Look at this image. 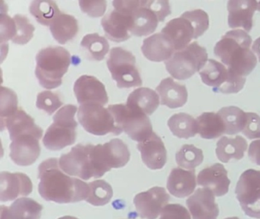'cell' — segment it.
<instances>
[{
	"label": "cell",
	"mask_w": 260,
	"mask_h": 219,
	"mask_svg": "<svg viewBox=\"0 0 260 219\" xmlns=\"http://www.w3.org/2000/svg\"><path fill=\"white\" fill-rule=\"evenodd\" d=\"M196 170L177 167L170 172L167 179V189L170 194L177 198H185L192 194L196 187Z\"/></svg>",
	"instance_id": "cell-23"
},
{
	"label": "cell",
	"mask_w": 260,
	"mask_h": 219,
	"mask_svg": "<svg viewBox=\"0 0 260 219\" xmlns=\"http://www.w3.org/2000/svg\"><path fill=\"white\" fill-rule=\"evenodd\" d=\"M36 59V76L39 84L49 90L60 86L71 65L70 52L61 47H46L39 52Z\"/></svg>",
	"instance_id": "cell-3"
},
{
	"label": "cell",
	"mask_w": 260,
	"mask_h": 219,
	"mask_svg": "<svg viewBox=\"0 0 260 219\" xmlns=\"http://www.w3.org/2000/svg\"><path fill=\"white\" fill-rule=\"evenodd\" d=\"M235 193L245 214L260 218V170H245L237 182Z\"/></svg>",
	"instance_id": "cell-11"
},
{
	"label": "cell",
	"mask_w": 260,
	"mask_h": 219,
	"mask_svg": "<svg viewBox=\"0 0 260 219\" xmlns=\"http://www.w3.org/2000/svg\"><path fill=\"white\" fill-rule=\"evenodd\" d=\"M43 206L34 199H16L9 208L1 206V219H40Z\"/></svg>",
	"instance_id": "cell-25"
},
{
	"label": "cell",
	"mask_w": 260,
	"mask_h": 219,
	"mask_svg": "<svg viewBox=\"0 0 260 219\" xmlns=\"http://www.w3.org/2000/svg\"><path fill=\"white\" fill-rule=\"evenodd\" d=\"M197 184L209 189L215 196H222L228 193L231 180L223 164H214L199 172Z\"/></svg>",
	"instance_id": "cell-19"
},
{
	"label": "cell",
	"mask_w": 260,
	"mask_h": 219,
	"mask_svg": "<svg viewBox=\"0 0 260 219\" xmlns=\"http://www.w3.org/2000/svg\"><path fill=\"white\" fill-rule=\"evenodd\" d=\"M170 199V195L164 187H154L136 195L134 204L142 218L156 219L161 214Z\"/></svg>",
	"instance_id": "cell-13"
},
{
	"label": "cell",
	"mask_w": 260,
	"mask_h": 219,
	"mask_svg": "<svg viewBox=\"0 0 260 219\" xmlns=\"http://www.w3.org/2000/svg\"><path fill=\"white\" fill-rule=\"evenodd\" d=\"M78 119L83 129L92 135H105L112 132L118 135L123 132L117 126L109 110L100 103L80 105Z\"/></svg>",
	"instance_id": "cell-10"
},
{
	"label": "cell",
	"mask_w": 260,
	"mask_h": 219,
	"mask_svg": "<svg viewBox=\"0 0 260 219\" xmlns=\"http://www.w3.org/2000/svg\"><path fill=\"white\" fill-rule=\"evenodd\" d=\"M161 33L167 36L174 45L176 51L183 50L194 39V30L191 22L184 17L174 18L169 21Z\"/></svg>",
	"instance_id": "cell-21"
},
{
	"label": "cell",
	"mask_w": 260,
	"mask_h": 219,
	"mask_svg": "<svg viewBox=\"0 0 260 219\" xmlns=\"http://www.w3.org/2000/svg\"><path fill=\"white\" fill-rule=\"evenodd\" d=\"M215 195L208 188L198 189L186 200V205L193 219H217L218 205Z\"/></svg>",
	"instance_id": "cell-16"
},
{
	"label": "cell",
	"mask_w": 260,
	"mask_h": 219,
	"mask_svg": "<svg viewBox=\"0 0 260 219\" xmlns=\"http://www.w3.org/2000/svg\"><path fill=\"white\" fill-rule=\"evenodd\" d=\"M141 51L149 60L159 62L170 59L176 50L172 41L166 35L158 33L144 39Z\"/></svg>",
	"instance_id": "cell-22"
},
{
	"label": "cell",
	"mask_w": 260,
	"mask_h": 219,
	"mask_svg": "<svg viewBox=\"0 0 260 219\" xmlns=\"http://www.w3.org/2000/svg\"><path fill=\"white\" fill-rule=\"evenodd\" d=\"M225 219H240L239 217H226V218Z\"/></svg>",
	"instance_id": "cell-51"
},
{
	"label": "cell",
	"mask_w": 260,
	"mask_h": 219,
	"mask_svg": "<svg viewBox=\"0 0 260 219\" xmlns=\"http://www.w3.org/2000/svg\"><path fill=\"white\" fill-rule=\"evenodd\" d=\"M199 75L203 83L211 87L216 93L236 94L243 89L246 82V78L235 74L214 59H208Z\"/></svg>",
	"instance_id": "cell-9"
},
{
	"label": "cell",
	"mask_w": 260,
	"mask_h": 219,
	"mask_svg": "<svg viewBox=\"0 0 260 219\" xmlns=\"http://www.w3.org/2000/svg\"><path fill=\"white\" fill-rule=\"evenodd\" d=\"M41 135L34 133H22L12 139L10 145V158L19 166L34 164L40 156Z\"/></svg>",
	"instance_id": "cell-12"
},
{
	"label": "cell",
	"mask_w": 260,
	"mask_h": 219,
	"mask_svg": "<svg viewBox=\"0 0 260 219\" xmlns=\"http://www.w3.org/2000/svg\"><path fill=\"white\" fill-rule=\"evenodd\" d=\"M225 126V134L235 135L243 131L246 122V113L237 106H224L218 111Z\"/></svg>",
	"instance_id": "cell-34"
},
{
	"label": "cell",
	"mask_w": 260,
	"mask_h": 219,
	"mask_svg": "<svg viewBox=\"0 0 260 219\" xmlns=\"http://www.w3.org/2000/svg\"><path fill=\"white\" fill-rule=\"evenodd\" d=\"M81 47L86 50L91 59L102 61L109 51V44L105 36L99 33H89L82 40Z\"/></svg>",
	"instance_id": "cell-36"
},
{
	"label": "cell",
	"mask_w": 260,
	"mask_h": 219,
	"mask_svg": "<svg viewBox=\"0 0 260 219\" xmlns=\"http://www.w3.org/2000/svg\"><path fill=\"white\" fill-rule=\"evenodd\" d=\"M50 30L59 44H65L77 36L78 21L73 15L61 12L50 26Z\"/></svg>",
	"instance_id": "cell-31"
},
{
	"label": "cell",
	"mask_w": 260,
	"mask_h": 219,
	"mask_svg": "<svg viewBox=\"0 0 260 219\" xmlns=\"http://www.w3.org/2000/svg\"><path fill=\"white\" fill-rule=\"evenodd\" d=\"M17 94L14 91L2 86L1 88V107H0V121H4L13 115L19 109Z\"/></svg>",
	"instance_id": "cell-40"
},
{
	"label": "cell",
	"mask_w": 260,
	"mask_h": 219,
	"mask_svg": "<svg viewBox=\"0 0 260 219\" xmlns=\"http://www.w3.org/2000/svg\"><path fill=\"white\" fill-rule=\"evenodd\" d=\"M30 13L42 25L51 26L54 20L61 13L54 1H33L29 6Z\"/></svg>",
	"instance_id": "cell-35"
},
{
	"label": "cell",
	"mask_w": 260,
	"mask_h": 219,
	"mask_svg": "<svg viewBox=\"0 0 260 219\" xmlns=\"http://www.w3.org/2000/svg\"><path fill=\"white\" fill-rule=\"evenodd\" d=\"M168 126L172 133L179 138H191L198 133L196 120L185 113L172 116L169 119Z\"/></svg>",
	"instance_id": "cell-33"
},
{
	"label": "cell",
	"mask_w": 260,
	"mask_h": 219,
	"mask_svg": "<svg viewBox=\"0 0 260 219\" xmlns=\"http://www.w3.org/2000/svg\"><path fill=\"white\" fill-rule=\"evenodd\" d=\"M208 60L206 49L196 41L183 50L175 52L173 56L166 61V68L175 79L185 80L200 71Z\"/></svg>",
	"instance_id": "cell-6"
},
{
	"label": "cell",
	"mask_w": 260,
	"mask_h": 219,
	"mask_svg": "<svg viewBox=\"0 0 260 219\" xmlns=\"http://www.w3.org/2000/svg\"><path fill=\"white\" fill-rule=\"evenodd\" d=\"M112 79L119 88H130L142 85V79L136 66V58L132 52L122 47H113L107 59Z\"/></svg>",
	"instance_id": "cell-8"
},
{
	"label": "cell",
	"mask_w": 260,
	"mask_h": 219,
	"mask_svg": "<svg viewBox=\"0 0 260 219\" xmlns=\"http://www.w3.org/2000/svg\"><path fill=\"white\" fill-rule=\"evenodd\" d=\"M59 164L67 174L84 180L91 178L97 179L105 174L99 163L93 144H77L69 153L61 155Z\"/></svg>",
	"instance_id": "cell-4"
},
{
	"label": "cell",
	"mask_w": 260,
	"mask_h": 219,
	"mask_svg": "<svg viewBox=\"0 0 260 219\" xmlns=\"http://www.w3.org/2000/svg\"><path fill=\"white\" fill-rule=\"evenodd\" d=\"M248 155L252 162L260 166V140H255L251 142Z\"/></svg>",
	"instance_id": "cell-48"
},
{
	"label": "cell",
	"mask_w": 260,
	"mask_h": 219,
	"mask_svg": "<svg viewBox=\"0 0 260 219\" xmlns=\"http://www.w3.org/2000/svg\"><path fill=\"white\" fill-rule=\"evenodd\" d=\"M16 35V24L14 19L2 12L0 19V41L3 44L13 40Z\"/></svg>",
	"instance_id": "cell-44"
},
{
	"label": "cell",
	"mask_w": 260,
	"mask_h": 219,
	"mask_svg": "<svg viewBox=\"0 0 260 219\" xmlns=\"http://www.w3.org/2000/svg\"><path fill=\"white\" fill-rule=\"evenodd\" d=\"M101 24L109 40L116 43L123 42L131 38L132 15L114 9L103 17Z\"/></svg>",
	"instance_id": "cell-17"
},
{
	"label": "cell",
	"mask_w": 260,
	"mask_h": 219,
	"mask_svg": "<svg viewBox=\"0 0 260 219\" xmlns=\"http://www.w3.org/2000/svg\"><path fill=\"white\" fill-rule=\"evenodd\" d=\"M204 155L202 149L193 144H184L176 152V161L179 167L185 169L196 168L203 162Z\"/></svg>",
	"instance_id": "cell-38"
},
{
	"label": "cell",
	"mask_w": 260,
	"mask_h": 219,
	"mask_svg": "<svg viewBox=\"0 0 260 219\" xmlns=\"http://www.w3.org/2000/svg\"><path fill=\"white\" fill-rule=\"evenodd\" d=\"M198 132L202 138L214 139L225 134V126L218 114L205 112L196 119Z\"/></svg>",
	"instance_id": "cell-32"
},
{
	"label": "cell",
	"mask_w": 260,
	"mask_h": 219,
	"mask_svg": "<svg viewBox=\"0 0 260 219\" xmlns=\"http://www.w3.org/2000/svg\"><path fill=\"white\" fill-rule=\"evenodd\" d=\"M79 5L84 13L87 14L92 18H99L104 15L107 7V2L81 0L79 2Z\"/></svg>",
	"instance_id": "cell-45"
},
{
	"label": "cell",
	"mask_w": 260,
	"mask_h": 219,
	"mask_svg": "<svg viewBox=\"0 0 260 219\" xmlns=\"http://www.w3.org/2000/svg\"><path fill=\"white\" fill-rule=\"evenodd\" d=\"M252 38L245 30H230L216 44V56L233 72L242 77L249 76L256 66L257 59L251 50Z\"/></svg>",
	"instance_id": "cell-2"
},
{
	"label": "cell",
	"mask_w": 260,
	"mask_h": 219,
	"mask_svg": "<svg viewBox=\"0 0 260 219\" xmlns=\"http://www.w3.org/2000/svg\"><path fill=\"white\" fill-rule=\"evenodd\" d=\"M242 132L249 139L260 138V116L255 113H246V122Z\"/></svg>",
	"instance_id": "cell-43"
},
{
	"label": "cell",
	"mask_w": 260,
	"mask_h": 219,
	"mask_svg": "<svg viewBox=\"0 0 260 219\" xmlns=\"http://www.w3.org/2000/svg\"><path fill=\"white\" fill-rule=\"evenodd\" d=\"M1 128L4 130L5 128L8 129L10 139L22 133H34L43 135L42 128L35 123V120L28 115L22 108H19L13 115L1 121Z\"/></svg>",
	"instance_id": "cell-26"
},
{
	"label": "cell",
	"mask_w": 260,
	"mask_h": 219,
	"mask_svg": "<svg viewBox=\"0 0 260 219\" xmlns=\"http://www.w3.org/2000/svg\"><path fill=\"white\" fill-rule=\"evenodd\" d=\"M228 24L231 28L243 27L246 32L252 27V17L260 11V2L253 0H232L228 3Z\"/></svg>",
	"instance_id": "cell-18"
},
{
	"label": "cell",
	"mask_w": 260,
	"mask_h": 219,
	"mask_svg": "<svg viewBox=\"0 0 260 219\" xmlns=\"http://www.w3.org/2000/svg\"><path fill=\"white\" fill-rule=\"evenodd\" d=\"M144 4L149 9H151L159 19V22H162L168 15L171 14L170 3L162 0H143Z\"/></svg>",
	"instance_id": "cell-47"
},
{
	"label": "cell",
	"mask_w": 260,
	"mask_h": 219,
	"mask_svg": "<svg viewBox=\"0 0 260 219\" xmlns=\"http://www.w3.org/2000/svg\"><path fill=\"white\" fill-rule=\"evenodd\" d=\"M13 19L16 24V35L12 41L14 44L20 45L28 44L34 36L36 27L24 15H16L13 17Z\"/></svg>",
	"instance_id": "cell-39"
},
{
	"label": "cell",
	"mask_w": 260,
	"mask_h": 219,
	"mask_svg": "<svg viewBox=\"0 0 260 219\" xmlns=\"http://www.w3.org/2000/svg\"><path fill=\"white\" fill-rule=\"evenodd\" d=\"M103 158L110 170L124 167L130 161L128 146L119 138H114L103 144Z\"/></svg>",
	"instance_id": "cell-30"
},
{
	"label": "cell",
	"mask_w": 260,
	"mask_h": 219,
	"mask_svg": "<svg viewBox=\"0 0 260 219\" xmlns=\"http://www.w3.org/2000/svg\"><path fill=\"white\" fill-rule=\"evenodd\" d=\"M89 193L86 201L94 206H103L110 202L113 196L112 186L103 179L92 181L88 184Z\"/></svg>",
	"instance_id": "cell-37"
},
{
	"label": "cell",
	"mask_w": 260,
	"mask_h": 219,
	"mask_svg": "<svg viewBox=\"0 0 260 219\" xmlns=\"http://www.w3.org/2000/svg\"><path fill=\"white\" fill-rule=\"evenodd\" d=\"M58 219H78L77 217H73V216H63V217H59Z\"/></svg>",
	"instance_id": "cell-50"
},
{
	"label": "cell",
	"mask_w": 260,
	"mask_h": 219,
	"mask_svg": "<svg viewBox=\"0 0 260 219\" xmlns=\"http://www.w3.org/2000/svg\"><path fill=\"white\" fill-rule=\"evenodd\" d=\"M108 109L115 119L117 126L134 141L141 142L153 134V126L148 116L127 104L109 105Z\"/></svg>",
	"instance_id": "cell-7"
},
{
	"label": "cell",
	"mask_w": 260,
	"mask_h": 219,
	"mask_svg": "<svg viewBox=\"0 0 260 219\" xmlns=\"http://www.w3.org/2000/svg\"><path fill=\"white\" fill-rule=\"evenodd\" d=\"M252 49V51L255 52V54L258 56V61L260 62V38L254 41Z\"/></svg>",
	"instance_id": "cell-49"
},
{
	"label": "cell",
	"mask_w": 260,
	"mask_h": 219,
	"mask_svg": "<svg viewBox=\"0 0 260 219\" xmlns=\"http://www.w3.org/2000/svg\"><path fill=\"white\" fill-rule=\"evenodd\" d=\"M247 150V141L243 137L237 135L235 138L223 136L217 143L216 155L219 161L223 163L239 161L244 156Z\"/></svg>",
	"instance_id": "cell-28"
},
{
	"label": "cell",
	"mask_w": 260,
	"mask_h": 219,
	"mask_svg": "<svg viewBox=\"0 0 260 219\" xmlns=\"http://www.w3.org/2000/svg\"><path fill=\"white\" fill-rule=\"evenodd\" d=\"M156 14L144 4H141L132 14V26L131 33L137 36H147L156 30L159 23Z\"/></svg>",
	"instance_id": "cell-27"
},
{
	"label": "cell",
	"mask_w": 260,
	"mask_h": 219,
	"mask_svg": "<svg viewBox=\"0 0 260 219\" xmlns=\"http://www.w3.org/2000/svg\"><path fill=\"white\" fill-rule=\"evenodd\" d=\"M143 162L151 170H159L165 166L167 152L164 141L155 132L147 139L138 144Z\"/></svg>",
	"instance_id": "cell-20"
},
{
	"label": "cell",
	"mask_w": 260,
	"mask_h": 219,
	"mask_svg": "<svg viewBox=\"0 0 260 219\" xmlns=\"http://www.w3.org/2000/svg\"><path fill=\"white\" fill-rule=\"evenodd\" d=\"M181 16L188 19L194 27V39L202 36L209 27V17L205 11L202 9L188 11L184 12Z\"/></svg>",
	"instance_id": "cell-41"
},
{
	"label": "cell",
	"mask_w": 260,
	"mask_h": 219,
	"mask_svg": "<svg viewBox=\"0 0 260 219\" xmlns=\"http://www.w3.org/2000/svg\"><path fill=\"white\" fill-rule=\"evenodd\" d=\"M126 104L146 115H151L159 106V97L150 88H139L129 94Z\"/></svg>",
	"instance_id": "cell-29"
},
{
	"label": "cell",
	"mask_w": 260,
	"mask_h": 219,
	"mask_svg": "<svg viewBox=\"0 0 260 219\" xmlns=\"http://www.w3.org/2000/svg\"><path fill=\"white\" fill-rule=\"evenodd\" d=\"M156 91L160 97L161 104L171 109L182 107L188 100L186 87L175 82L172 78L162 79Z\"/></svg>",
	"instance_id": "cell-24"
},
{
	"label": "cell",
	"mask_w": 260,
	"mask_h": 219,
	"mask_svg": "<svg viewBox=\"0 0 260 219\" xmlns=\"http://www.w3.org/2000/svg\"><path fill=\"white\" fill-rule=\"evenodd\" d=\"M159 219H191V216L183 205L169 204L162 209Z\"/></svg>",
	"instance_id": "cell-46"
},
{
	"label": "cell",
	"mask_w": 260,
	"mask_h": 219,
	"mask_svg": "<svg viewBox=\"0 0 260 219\" xmlns=\"http://www.w3.org/2000/svg\"><path fill=\"white\" fill-rule=\"evenodd\" d=\"M74 91L77 101L81 105L100 103L104 106L109 102L104 84L94 76H80L74 84Z\"/></svg>",
	"instance_id": "cell-14"
},
{
	"label": "cell",
	"mask_w": 260,
	"mask_h": 219,
	"mask_svg": "<svg viewBox=\"0 0 260 219\" xmlns=\"http://www.w3.org/2000/svg\"><path fill=\"white\" fill-rule=\"evenodd\" d=\"M77 107L75 105H65L54 116V123L47 129L43 144L46 149L58 151L72 145L77 139L78 123L75 120Z\"/></svg>",
	"instance_id": "cell-5"
},
{
	"label": "cell",
	"mask_w": 260,
	"mask_h": 219,
	"mask_svg": "<svg viewBox=\"0 0 260 219\" xmlns=\"http://www.w3.org/2000/svg\"><path fill=\"white\" fill-rule=\"evenodd\" d=\"M62 105L63 102L55 93L45 91L38 94L36 106L39 110L45 111L48 115H52Z\"/></svg>",
	"instance_id": "cell-42"
},
{
	"label": "cell",
	"mask_w": 260,
	"mask_h": 219,
	"mask_svg": "<svg viewBox=\"0 0 260 219\" xmlns=\"http://www.w3.org/2000/svg\"><path fill=\"white\" fill-rule=\"evenodd\" d=\"M32 190V182L25 173L7 171L0 173V200L2 202H10L19 196H28Z\"/></svg>",
	"instance_id": "cell-15"
},
{
	"label": "cell",
	"mask_w": 260,
	"mask_h": 219,
	"mask_svg": "<svg viewBox=\"0 0 260 219\" xmlns=\"http://www.w3.org/2000/svg\"><path fill=\"white\" fill-rule=\"evenodd\" d=\"M39 179V194L48 202L74 203L86 200L89 193L88 184L63 172L57 158H48L41 163Z\"/></svg>",
	"instance_id": "cell-1"
}]
</instances>
